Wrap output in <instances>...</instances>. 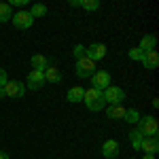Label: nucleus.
<instances>
[{
  "mask_svg": "<svg viewBox=\"0 0 159 159\" xmlns=\"http://www.w3.org/2000/svg\"><path fill=\"white\" fill-rule=\"evenodd\" d=\"M140 134L148 138V136H157L159 132V123L155 117H140V121H138V127H136Z\"/></svg>",
  "mask_w": 159,
  "mask_h": 159,
  "instance_id": "nucleus-2",
  "label": "nucleus"
},
{
  "mask_svg": "<svg viewBox=\"0 0 159 159\" xmlns=\"http://www.w3.org/2000/svg\"><path fill=\"white\" fill-rule=\"evenodd\" d=\"M11 19H13V25H15V28H19V30H28L30 25L34 24L32 15H30L28 11H19V13H15Z\"/></svg>",
  "mask_w": 159,
  "mask_h": 159,
  "instance_id": "nucleus-7",
  "label": "nucleus"
},
{
  "mask_svg": "<svg viewBox=\"0 0 159 159\" xmlns=\"http://www.w3.org/2000/svg\"><path fill=\"white\" fill-rule=\"evenodd\" d=\"M142 159H155V155H144Z\"/></svg>",
  "mask_w": 159,
  "mask_h": 159,
  "instance_id": "nucleus-28",
  "label": "nucleus"
},
{
  "mask_svg": "<svg viewBox=\"0 0 159 159\" xmlns=\"http://www.w3.org/2000/svg\"><path fill=\"white\" fill-rule=\"evenodd\" d=\"M74 72L79 79H89L91 74L96 72V61H91L89 57H81V60H76V66H74Z\"/></svg>",
  "mask_w": 159,
  "mask_h": 159,
  "instance_id": "nucleus-3",
  "label": "nucleus"
},
{
  "mask_svg": "<svg viewBox=\"0 0 159 159\" xmlns=\"http://www.w3.org/2000/svg\"><path fill=\"white\" fill-rule=\"evenodd\" d=\"M51 64L49 60L45 57V55H32V68L34 70H40V72H45V68H49Z\"/></svg>",
  "mask_w": 159,
  "mask_h": 159,
  "instance_id": "nucleus-16",
  "label": "nucleus"
},
{
  "mask_svg": "<svg viewBox=\"0 0 159 159\" xmlns=\"http://www.w3.org/2000/svg\"><path fill=\"white\" fill-rule=\"evenodd\" d=\"M140 151H144V155H155V153H159V138L157 136L144 138L142 144H140Z\"/></svg>",
  "mask_w": 159,
  "mask_h": 159,
  "instance_id": "nucleus-10",
  "label": "nucleus"
},
{
  "mask_svg": "<svg viewBox=\"0 0 159 159\" xmlns=\"http://www.w3.org/2000/svg\"><path fill=\"white\" fill-rule=\"evenodd\" d=\"M91 83H93V89H100V91H104L106 87L112 85L110 72H108V70H96V72L91 74Z\"/></svg>",
  "mask_w": 159,
  "mask_h": 159,
  "instance_id": "nucleus-5",
  "label": "nucleus"
},
{
  "mask_svg": "<svg viewBox=\"0 0 159 159\" xmlns=\"http://www.w3.org/2000/svg\"><path fill=\"white\" fill-rule=\"evenodd\" d=\"M28 0H11V7H24Z\"/></svg>",
  "mask_w": 159,
  "mask_h": 159,
  "instance_id": "nucleus-26",
  "label": "nucleus"
},
{
  "mask_svg": "<svg viewBox=\"0 0 159 159\" xmlns=\"http://www.w3.org/2000/svg\"><path fill=\"white\" fill-rule=\"evenodd\" d=\"M159 64V55L157 51H147L144 53V57H142V66L147 68V70H155Z\"/></svg>",
  "mask_w": 159,
  "mask_h": 159,
  "instance_id": "nucleus-13",
  "label": "nucleus"
},
{
  "mask_svg": "<svg viewBox=\"0 0 159 159\" xmlns=\"http://www.w3.org/2000/svg\"><path fill=\"white\" fill-rule=\"evenodd\" d=\"M60 81H61V72L55 66L45 68V83H60Z\"/></svg>",
  "mask_w": 159,
  "mask_h": 159,
  "instance_id": "nucleus-15",
  "label": "nucleus"
},
{
  "mask_svg": "<svg viewBox=\"0 0 159 159\" xmlns=\"http://www.w3.org/2000/svg\"><path fill=\"white\" fill-rule=\"evenodd\" d=\"M11 17H13V13H11V4H9V2H0V24L9 21Z\"/></svg>",
  "mask_w": 159,
  "mask_h": 159,
  "instance_id": "nucleus-18",
  "label": "nucleus"
},
{
  "mask_svg": "<svg viewBox=\"0 0 159 159\" xmlns=\"http://www.w3.org/2000/svg\"><path fill=\"white\" fill-rule=\"evenodd\" d=\"M129 159H136V157H129Z\"/></svg>",
  "mask_w": 159,
  "mask_h": 159,
  "instance_id": "nucleus-30",
  "label": "nucleus"
},
{
  "mask_svg": "<svg viewBox=\"0 0 159 159\" xmlns=\"http://www.w3.org/2000/svg\"><path fill=\"white\" fill-rule=\"evenodd\" d=\"M119 151H121V147H119V142H117V140H106V142L102 144V155H104L106 159L119 157Z\"/></svg>",
  "mask_w": 159,
  "mask_h": 159,
  "instance_id": "nucleus-11",
  "label": "nucleus"
},
{
  "mask_svg": "<svg viewBox=\"0 0 159 159\" xmlns=\"http://www.w3.org/2000/svg\"><path fill=\"white\" fill-rule=\"evenodd\" d=\"M142 140H144V136L140 134L138 129H134V132L129 134V142H132V147H134L136 151H140V144H142Z\"/></svg>",
  "mask_w": 159,
  "mask_h": 159,
  "instance_id": "nucleus-21",
  "label": "nucleus"
},
{
  "mask_svg": "<svg viewBox=\"0 0 159 159\" xmlns=\"http://www.w3.org/2000/svg\"><path fill=\"white\" fill-rule=\"evenodd\" d=\"M102 93H104V100H106V106L108 104H123V100H125V91L117 85L106 87Z\"/></svg>",
  "mask_w": 159,
  "mask_h": 159,
  "instance_id": "nucleus-4",
  "label": "nucleus"
},
{
  "mask_svg": "<svg viewBox=\"0 0 159 159\" xmlns=\"http://www.w3.org/2000/svg\"><path fill=\"white\" fill-rule=\"evenodd\" d=\"M83 102H85V106L91 112H98V110H104L106 108V100H104V93L100 91V89H85V93H83Z\"/></svg>",
  "mask_w": 159,
  "mask_h": 159,
  "instance_id": "nucleus-1",
  "label": "nucleus"
},
{
  "mask_svg": "<svg viewBox=\"0 0 159 159\" xmlns=\"http://www.w3.org/2000/svg\"><path fill=\"white\" fill-rule=\"evenodd\" d=\"M30 15H32V19H36V17H45L47 15V7L45 4H32V9H30Z\"/></svg>",
  "mask_w": 159,
  "mask_h": 159,
  "instance_id": "nucleus-19",
  "label": "nucleus"
},
{
  "mask_svg": "<svg viewBox=\"0 0 159 159\" xmlns=\"http://www.w3.org/2000/svg\"><path fill=\"white\" fill-rule=\"evenodd\" d=\"M85 55H87L91 61L102 60V57L106 55V45H102V43H93V45L85 47Z\"/></svg>",
  "mask_w": 159,
  "mask_h": 159,
  "instance_id": "nucleus-8",
  "label": "nucleus"
},
{
  "mask_svg": "<svg viewBox=\"0 0 159 159\" xmlns=\"http://www.w3.org/2000/svg\"><path fill=\"white\" fill-rule=\"evenodd\" d=\"M72 53H74V57H76V60H81V57H85V47H83V45H74Z\"/></svg>",
  "mask_w": 159,
  "mask_h": 159,
  "instance_id": "nucleus-24",
  "label": "nucleus"
},
{
  "mask_svg": "<svg viewBox=\"0 0 159 159\" xmlns=\"http://www.w3.org/2000/svg\"><path fill=\"white\" fill-rule=\"evenodd\" d=\"M123 121L138 123V121H140V112H138L136 108H127V110H125V115H123Z\"/></svg>",
  "mask_w": 159,
  "mask_h": 159,
  "instance_id": "nucleus-20",
  "label": "nucleus"
},
{
  "mask_svg": "<svg viewBox=\"0 0 159 159\" xmlns=\"http://www.w3.org/2000/svg\"><path fill=\"white\" fill-rule=\"evenodd\" d=\"M142 57H144V51H140L138 47L129 49V60H134V61H142Z\"/></svg>",
  "mask_w": 159,
  "mask_h": 159,
  "instance_id": "nucleus-23",
  "label": "nucleus"
},
{
  "mask_svg": "<svg viewBox=\"0 0 159 159\" xmlns=\"http://www.w3.org/2000/svg\"><path fill=\"white\" fill-rule=\"evenodd\" d=\"M45 85V72H40V70H32V72L28 74V89H32V91H36L40 87Z\"/></svg>",
  "mask_w": 159,
  "mask_h": 159,
  "instance_id": "nucleus-9",
  "label": "nucleus"
},
{
  "mask_svg": "<svg viewBox=\"0 0 159 159\" xmlns=\"http://www.w3.org/2000/svg\"><path fill=\"white\" fill-rule=\"evenodd\" d=\"M7 81H9V79H7V72H4V70L0 68V87H4V85H7Z\"/></svg>",
  "mask_w": 159,
  "mask_h": 159,
  "instance_id": "nucleus-25",
  "label": "nucleus"
},
{
  "mask_svg": "<svg viewBox=\"0 0 159 159\" xmlns=\"http://www.w3.org/2000/svg\"><path fill=\"white\" fill-rule=\"evenodd\" d=\"M4 89V98H24L25 93V85L21 81H7Z\"/></svg>",
  "mask_w": 159,
  "mask_h": 159,
  "instance_id": "nucleus-6",
  "label": "nucleus"
},
{
  "mask_svg": "<svg viewBox=\"0 0 159 159\" xmlns=\"http://www.w3.org/2000/svg\"><path fill=\"white\" fill-rule=\"evenodd\" d=\"M83 93H85V89L81 85H74L70 91H68V102H83Z\"/></svg>",
  "mask_w": 159,
  "mask_h": 159,
  "instance_id": "nucleus-17",
  "label": "nucleus"
},
{
  "mask_svg": "<svg viewBox=\"0 0 159 159\" xmlns=\"http://www.w3.org/2000/svg\"><path fill=\"white\" fill-rule=\"evenodd\" d=\"M155 47H157V36L155 34H147V36H142V40H140V45H138V49L140 51H155Z\"/></svg>",
  "mask_w": 159,
  "mask_h": 159,
  "instance_id": "nucleus-14",
  "label": "nucleus"
},
{
  "mask_svg": "<svg viewBox=\"0 0 159 159\" xmlns=\"http://www.w3.org/2000/svg\"><path fill=\"white\" fill-rule=\"evenodd\" d=\"M0 159H9V155H7L4 151H0Z\"/></svg>",
  "mask_w": 159,
  "mask_h": 159,
  "instance_id": "nucleus-27",
  "label": "nucleus"
},
{
  "mask_svg": "<svg viewBox=\"0 0 159 159\" xmlns=\"http://www.w3.org/2000/svg\"><path fill=\"white\" fill-rule=\"evenodd\" d=\"M4 98V89H2V87H0V100Z\"/></svg>",
  "mask_w": 159,
  "mask_h": 159,
  "instance_id": "nucleus-29",
  "label": "nucleus"
},
{
  "mask_svg": "<svg viewBox=\"0 0 159 159\" xmlns=\"http://www.w3.org/2000/svg\"><path fill=\"white\" fill-rule=\"evenodd\" d=\"M125 106L123 104H108L106 106V117H108L110 121H117V119H123V115H125Z\"/></svg>",
  "mask_w": 159,
  "mask_h": 159,
  "instance_id": "nucleus-12",
  "label": "nucleus"
},
{
  "mask_svg": "<svg viewBox=\"0 0 159 159\" xmlns=\"http://www.w3.org/2000/svg\"><path fill=\"white\" fill-rule=\"evenodd\" d=\"M81 7L87 9V11H98L100 2H98V0H81Z\"/></svg>",
  "mask_w": 159,
  "mask_h": 159,
  "instance_id": "nucleus-22",
  "label": "nucleus"
}]
</instances>
